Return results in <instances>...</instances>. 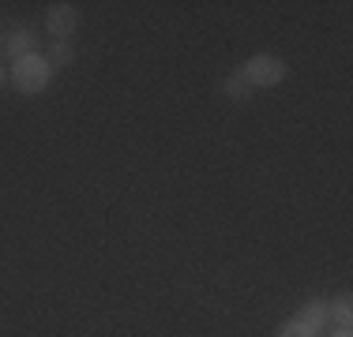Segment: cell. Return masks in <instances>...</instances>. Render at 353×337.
<instances>
[{
    "label": "cell",
    "mask_w": 353,
    "mask_h": 337,
    "mask_svg": "<svg viewBox=\"0 0 353 337\" xmlns=\"http://www.w3.org/2000/svg\"><path fill=\"white\" fill-rule=\"evenodd\" d=\"M8 79H12V87L19 90V94H41V90L53 83V67L46 64V56H41V53H30V56L12 61Z\"/></svg>",
    "instance_id": "1"
},
{
    "label": "cell",
    "mask_w": 353,
    "mask_h": 337,
    "mask_svg": "<svg viewBox=\"0 0 353 337\" xmlns=\"http://www.w3.org/2000/svg\"><path fill=\"white\" fill-rule=\"evenodd\" d=\"M241 75L252 83V90H256V87H274V83L285 79V61H282V56H274V53H256V56H248V61H245Z\"/></svg>",
    "instance_id": "2"
},
{
    "label": "cell",
    "mask_w": 353,
    "mask_h": 337,
    "mask_svg": "<svg viewBox=\"0 0 353 337\" xmlns=\"http://www.w3.org/2000/svg\"><path fill=\"white\" fill-rule=\"evenodd\" d=\"M75 27H79V12H75V4H49L46 12V30L53 41H68Z\"/></svg>",
    "instance_id": "3"
},
{
    "label": "cell",
    "mask_w": 353,
    "mask_h": 337,
    "mask_svg": "<svg viewBox=\"0 0 353 337\" xmlns=\"http://www.w3.org/2000/svg\"><path fill=\"white\" fill-rule=\"evenodd\" d=\"M297 318L319 337V334H327V326H331V307H327V300H308L305 307L297 311Z\"/></svg>",
    "instance_id": "4"
},
{
    "label": "cell",
    "mask_w": 353,
    "mask_h": 337,
    "mask_svg": "<svg viewBox=\"0 0 353 337\" xmlns=\"http://www.w3.org/2000/svg\"><path fill=\"white\" fill-rule=\"evenodd\" d=\"M4 53L12 56V61L38 53V38H34V30H30V27H15V30L4 38Z\"/></svg>",
    "instance_id": "5"
},
{
    "label": "cell",
    "mask_w": 353,
    "mask_h": 337,
    "mask_svg": "<svg viewBox=\"0 0 353 337\" xmlns=\"http://www.w3.org/2000/svg\"><path fill=\"white\" fill-rule=\"evenodd\" d=\"M222 94L230 98V101H248V98H252V83L245 79V75H241V67H237V72H230V75H225Z\"/></svg>",
    "instance_id": "6"
},
{
    "label": "cell",
    "mask_w": 353,
    "mask_h": 337,
    "mask_svg": "<svg viewBox=\"0 0 353 337\" xmlns=\"http://www.w3.org/2000/svg\"><path fill=\"white\" fill-rule=\"evenodd\" d=\"M327 307H331V323H339V330H350L353 323V300L342 292L339 300H327Z\"/></svg>",
    "instance_id": "7"
},
{
    "label": "cell",
    "mask_w": 353,
    "mask_h": 337,
    "mask_svg": "<svg viewBox=\"0 0 353 337\" xmlns=\"http://www.w3.org/2000/svg\"><path fill=\"white\" fill-rule=\"evenodd\" d=\"M41 56H46V64L49 67H53V72H61V67H68L72 64V45H68V41H53V45H49V53H41Z\"/></svg>",
    "instance_id": "8"
},
{
    "label": "cell",
    "mask_w": 353,
    "mask_h": 337,
    "mask_svg": "<svg viewBox=\"0 0 353 337\" xmlns=\"http://www.w3.org/2000/svg\"><path fill=\"white\" fill-rule=\"evenodd\" d=\"M274 337H316V334L308 330V326L301 323L297 315H293V318H285V323L279 326V330H274Z\"/></svg>",
    "instance_id": "9"
},
{
    "label": "cell",
    "mask_w": 353,
    "mask_h": 337,
    "mask_svg": "<svg viewBox=\"0 0 353 337\" xmlns=\"http://www.w3.org/2000/svg\"><path fill=\"white\" fill-rule=\"evenodd\" d=\"M331 337H353V334H350V330H334Z\"/></svg>",
    "instance_id": "10"
},
{
    "label": "cell",
    "mask_w": 353,
    "mask_h": 337,
    "mask_svg": "<svg viewBox=\"0 0 353 337\" xmlns=\"http://www.w3.org/2000/svg\"><path fill=\"white\" fill-rule=\"evenodd\" d=\"M4 75H8V72H4V67H0V87H4Z\"/></svg>",
    "instance_id": "11"
}]
</instances>
